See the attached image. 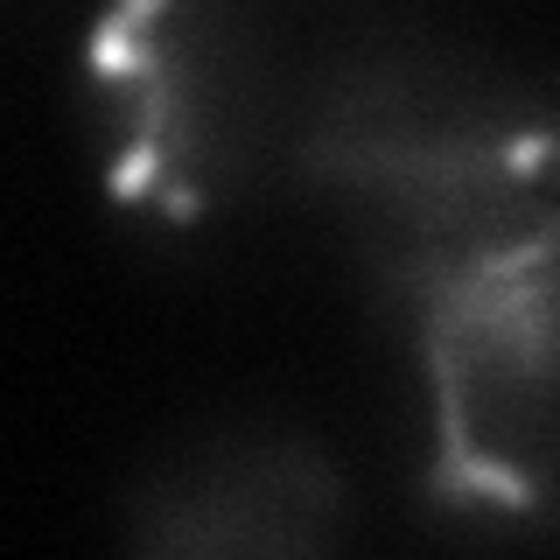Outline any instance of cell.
I'll use <instances>...</instances> for the list:
<instances>
[{
	"label": "cell",
	"instance_id": "obj_2",
	"mask_svg": "<svg viewBox=\"0 0 560 560\" xmlns=\"http://www.w3.org/2000/svg\"><path fill=\"white\" fill-rule=\"evenodd\" d=\"M105 183L119 203L197 218L253 140V49L203 8H127L92 35Z\"/></svg>",
	"mask_w": 560,
	"mask_h": 560
},
{
	"label": "cell",
	"instance_id": "obj_1",
	"mask_svg": "<svg viewBox=\"0 0 560 560\" xmlns=\"http://www.w3.org/2000/svg\"><path fill=\"white\" fill-rule=\"evenodd\" d=\"M428 372V483L463 512L560 504V218L399 280Z\"/></svg>",
	"mask_w": 560,
	"mask_h": 560
},
{
	"label": "cell",
	"instance_id": "obj_3",
	"mask_svg": "<svg viewBox=\"0 0 560 560\" xmlns=\"http://www.w3.org/2000/svg\"><path fill=\"white\" fill-rule=\"evenodd\" d=\"M343 477L302 434H218L133 498L127 560H337Z\"/></svg>",
	"mask_w": 560,
	"mask_h": 560
}]
</instances>
